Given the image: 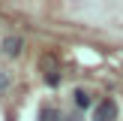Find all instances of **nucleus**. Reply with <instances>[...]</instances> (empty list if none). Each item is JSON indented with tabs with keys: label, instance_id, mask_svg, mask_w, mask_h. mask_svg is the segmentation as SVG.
I'll use <instances>...</instances> for the list:
<instances>
[{
	"label": "nucleus",
	"instance_id": "f257e3e1",
	"mask_svg": "<svg viewBox=\"0 0 123 121\" xmlns=\"http://www.w3.org/2000/svg\"><path fill=\"white\" fill-rule=\"evenodd\" d=\"M117 118V103L111 100V97H105V100L96 106V112H93V121H114Z\"/></svg>",
	"mask_w": 123,
	"mask_h": 121
},
{
	"label": "nucleus",
	"instance_id": "f03ea898",
	"mask_svg": "<svg viewBox=\"0 0 123 121\" xmlns=\"http://www.w3.org/2000/svg\"><path fill=\"white\" fill-rule=\"evenodd\" d=\"M21 45H24V39H21V36H6V39H3V54H9V58H18V54H21Z\"/></svg>",
	"mask_w": 123,
	"mask_h": 121
},
{
	"label": "nucleus",
	"instance_id": "7ed1b4c3",
	"mask_svg": "<svg viewBox=\"0 0 123 121\" xmlns=\"http://www.w3.org/2000/svg\"><path fill=\"white\" fill-rule=\"evenodd\" d=\"M39 121H66L63 118V112H60V109H54V106H45L39 112Z\"/></svg>",
	"mask_w": 123,
	"mask_h": 121
},
{
	"label": "nucleus",
	"instance_id": "20e7f679",
	"mask_svg": "<svg viewBox=\"0 0 123 121\" xmlns=\"http://www.w3.org/2000/svg\"><path fill=\"white\" fill-rule=\"evenodd\" d=\"M72 97H75V106H78V109H90V103H93V100H90V94H87L84 88H78Z\"/></svg>",
	"mask_w": 123,
	"mask_h": 121
},
{
	"label": "nucleus",
	"instance_id": "39448f33",
	"mask_svg": "<svg viewBox=\"0 0 123 121\" xmlns=\"http://www.w3.org/2000/svg\"><path fill=\"white\" fill-rule=\"evenodd\" d=\"M45 82L51 85V88H57V85H60V73H57V70H54V73H48V76H45Z\"/></svg>",
	"mask_w": 123,
	"mask_h": 121
},
{
	"label": "nucleus",
	"instance_id": "423d86ee",
	"mask_svg": "<svg viewBox=\"0 0 123 121\" xmlns=\"http://www.w3.org/2000/svg\"><path fill=\"white\" fill-rule=\"evenodd\" d=\"M0 88H6V79H3V76H0Z\"/></svg>",
	"mask_w": 123,
	"mask_h": 121
}]
</instances>
